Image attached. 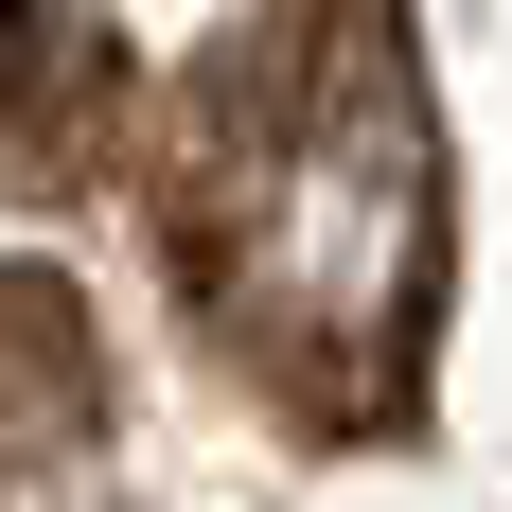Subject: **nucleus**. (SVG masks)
<instances>
[{
  "mask_svg": "<svg viewBox=\"0 0 512 512\" xmlns=\"http://www.w3.org/2000/svg\"><path fill=\"white\" fill-rule=\"evenodd\" d=\"M106 424V336L53 265H0V477L18 460H71Z\"/></svg>",
  "mask_w": 512,
  "mask_h": 512,
  "instance_id": "nucleus-3",
  "label": "nucleus"
},
{
  "mask_svg": "<svg viewBox=\"0 0 512 512\" xmlns=\"http://www.w3.org/2000/svg\"><path fill=\"white\" fill-rule=\"evenodd\" d=\"M159 248L248 389L318 424L407 407L442 318V124H424L407 18L301 0L248 53H212L159 124Z\"/></svg>",
  "mask_w": 512,
  "mask_h": 512,
  "instance_id": "nucleus-1",
  "label": "nucleus"
},
{
  "mask_svg": "<svg viewBox=\"0 0 512 512\" xmlns=\"http://www.w3.org/2000/svg\"><path fill=\"white\" fill-rule=\"evenodd\" d=\"M124 142V53L89 0H0V195H53Z\"/></svg>",
  "mask_w": 512,
  "mask_h": 512,
  "instance_id": "nucleus-2",
  "label": "nucleus"
}]
</instances>
